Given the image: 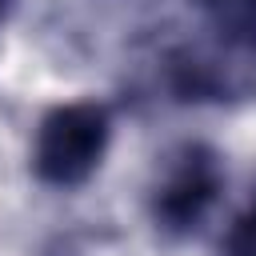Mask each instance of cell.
I'll list each match as a JSON object with an SVG mask.
<instances>
[{
    "mask_svg": "<svg viewBox=\"0 0 256 256\" xmlns=\"http://www.w3.org/2000/svg\"><path fill=\"white\" fill-rule=\"evenodd\" d=\"M224 188L220 156L208 144H184L172 164L164 168L160 184L152 188V220L160 232L184 236L200 228V220L212 212L216 196Z\"/></svg>",
    "mask_w": 256,
    "mask_h": 256,
    "instance_id": "cell-2",
    "label": "cell"
},
{
    "mask_svg": "<svg viewBox=\"0 0 256 256\" xmlns=\"http://www.w3.org/2000/svg\"><path fill=\"white\" fill-rule=\"evenodd\" d=\"M108 136H112V116L104 104L96 100L56 104L52 112H44L36 128L32 168L52 188H76L100 168L108 152Z\"/></svg>",
    "mask_w": 256,
    "mask_h": 256,
    "instance_id": "cell-1",
    "label": "cell"
},
{
    "mask_svg": "<svg viewBox=\"0 0 256 256\" xmlns=\"http://www.w3.org/2000/svg\"><path fill=\"white\" fill-rule=\"evenodd\" d=\"M208 12L216 32H224L236 48L256 52V0H192Z\"/></svg>",
    "mask_w": 256,
    "mask_h": 256,
    "instance_id": "cell-3",
    "label": "cell"
},
{
    "mask_svg": "<svg viewBox=\"0 0 256 256\" xmlns=\"http://www.w3.org/2000/svg\"><path fill=\"white\" fill-rule=\"evenodd\" d=\"M224 256H256V192L224 236Z\"/></svg>",
    "mask_w": 256,
    "mask_h": 256,
    "instance_id": "cell-4",
    "label": "cell"
},
{
    "mask_svg": "<svg viewBox=\"0 0 256 256\" xmlns=\"http://www.w3.org/2000/svg\"><path fill=\"white\" fill-rule=\"evenodd\" d=\"M4 12H8V0H0V20H4Z\"/></svg>",
    "mask_w": 256,
    "mask_h": 256,
    "instance_id": "cell-5",
    "label": "cell"
}]
</instances>
